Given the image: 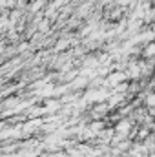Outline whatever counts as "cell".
Returning <instances> with one entry per match:
<instances>
[{"instance_id": "obj_4", "label": "cell", "mask_w": 155, "mask_h": 157, "mask_svg": "<svg viewBox=\"0 0 155 157\" xmlns=\"http://www.w3.org/2000/svg\"><path fill=\"white\" fill-rule=\"evenodd\" d=\"M70 46V40H59L57 42V49L59 51H64V48H68Z\"/></svg>"}, {"instance_id": "obj_2", "label": "cell", "mask_w": 155, "mask_h": 157, "mask_svg": "<svg viewBox=\"0 0 155 157\" xmlns=\"http://www.w3.org/2000/svg\"><path fill=\"white\" fill-rule=\"evenodd\" d=\"M144 57H148V59H152V57H155V42H152L146 49H144Z\"/></svg>"}, {"instance_id": "obj_1", "label": "cell", "mask_w": 155, "mask_h": 157, "mask_svg": "<svg viewBox=\"0 0 155 157\" xmlns=\"http://www.w3.org/2000/svg\"><path fill=\"white\" fill-rule=\"evenodd\" d=\"M126 73L124 71H113V73H110L108 75V80H106V86H120L124 80H126Z\"/></svg>"}, {"instance_id": "obj_3", "label": "cell", "mask_w": 155, "mask_h": 157, "mask_svg": "<svg viewBox=\"0 0 155 157\" xmlns=\"http://www.w3.org/2000/svg\"><path fill=\"white\" fill-rule=\"evenodd\" d=\"M146 108H155V93H148V97H146Z\"/></svg>"}]
</instances>
